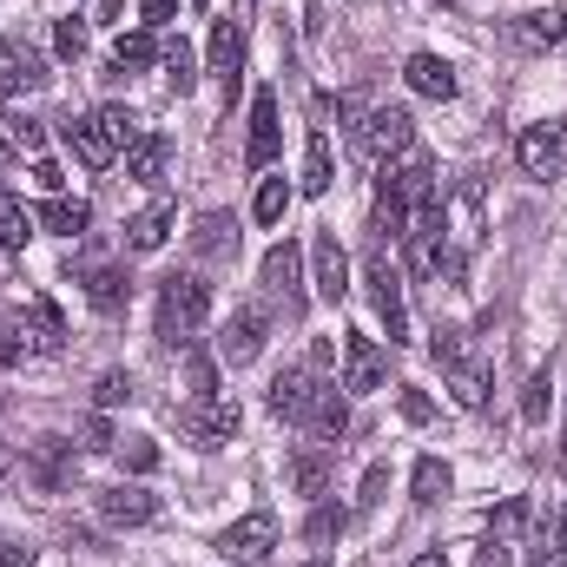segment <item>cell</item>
I'll return each mask as SVG.
<instances>
[{"mask_svg": "<svg viewBox=\"0 0 567 567\" xmlns=\"http://www.w3.org/2000/svg\"><path fill=\"white\" fill-rule=\"evenodd\" d=\"M205 323H212V284L192 278V271H178V278L158 284V337H165L172 350H192Z\"/></svg>", "mask_w": 567, "mask_h": 567, "instance_id": "6da1fadb", "label": "cell"}, {"mask_svg": "<svg viewBox=\"0 0 567 567\" xmlns=\"http://www.w3.org/2000/svg\"><path fill=\"white\" fill-rule=\"evenodd\" d=\"M435 363H442V383H449V396L462 403V410H482L488 403V390H495V370L468 350V337H455V330H435Z\"/></svg>", "mask_w": 567, "mask_h": 567, "instance_id": "7a4b0ae2", "label": "cell"}, {"mask_svg": "<svg viewBox=\"0 0 567 567\" xmlns=\"http://www.w3.org/2000/svg\"><path fill=\"white\" fill-rule=\"evenodd\" d=\"M363 284H370V303H377V317H383V330H390V350H403V343H410V303H403V271L390 265L383 245L363 258Z\"/></svg>", "mask_w": 567, "mask_h": 567, "instance_id": "3957f363", "label": "cell"}, {"mask_svg": "<svg viewBox=\"0 0 567 567\" xmlns=\"http://www.w3.org/2000/svg\"><path fill=\"white\" fill-rule=\"evenodd\" d=\"M350 140H357V158L383 165V158H396L403 145H416V120H410L403 106H370V113H363V126H357Z\"/></svg>", "mask_w": 567, "mask_h": 567, "instance_id": "277c9868", "label": "cell"}, {"mask_svg": "<svg viewBox=\"0 0 567 567\" xmlns=\"http://www.w3.org/2000/svg\"><path fill=\"white\" fill-rule=\"evenodd\" d=\"M515 165L528 172V178H561L567 172V120H542V126H522V140H515Z\"/></svg>", "mask_w": 567, "mask_h": 567, "instance_id": "5b68a950", "label": "cell"}, {"mask_svg": "<svg viewBox=\"0 0 567 567\" xmlns=\"http://www.w3.org/2000/svg\"><path fill=\"white\" fill-rule=\"evenodd\" d=\"M271 548H278V515H271V508H251V515H238V522L218 535V555L238 561V567H258Z\"/></svg>", "mask_w": 567, "mask_h": 567, "instance_id": "8992f818", "label": "cell"}, {"mask_svg": "<svg viewBox=\"0 0 567 567\" xmlns=\"http://www.w3.org/2000/svg\"><path fill=\"white\" fill-rule=\"evenodd\" d=\"M238 403L231 396H185V410H178V429L198 442V449H218V442H231L238 435Z\"/></svg>", "mask_w": 567, "mask_h": 567, "instance_id": "52a82bcc", "label": "cell"}, {"mask_svg": "<svg viewBox=\"0 0 567 567\" xmlns=\"http://www.w3.org/2000/svg\"><path fill=\"white\" fill-rule=\"evenodd\" d=\"M383 370H390L383 343L363 337V330H350V337H343V390H350V396H370V390H383Z\"/></svg>", "mask_w": 567, "mask_h": 567, "instance_id": "ba28073f", "label": "cell"}, {"mask_svg": "<svg viewBox=\"0 0 567 567\" xmlns=\"http://www.w3.org/2000/svg\"><path fill=\"white\" fill-rule=\"evenodd\" d=\"M93 508H100V522H113V528H145V522H158V495L140 488V482H113V488H100Z\"/></svg>", "mask_w": 567, "mask_h": 567, "instance_id": "9c48e42d", "label": "cell"}, {"mask_svg": "<svg viewBox=\"0 0 567 567\" xmlns=\"http://www.w3.org/2000/svg\"><path fill=\"white\" fill-rule=\"evenodd\" d=\"M265 290L278 297L290 317H303V251H297L290 238H278V245L265 251Z\"/></svg>", "mask_w": 567, "mask_h": 567, "instance_id": "30bf717a", "label": "cell"}, {"mask_svg": "<svg viewBox=\"0 0 567 567\" xmlns=\"http://www.w3.org/2000/svg\"><path fill=\"white\" fill-rule=\"evenodd\" d=\"M508 40H515L522 53H548V47H561V40H567V0L515 13V20H508Z\"/></svg>", "mask_w": 567, "mask_h": 567, "instance_id": "8fae6325", "label": "cell"}, {"mask_svg": "<svg viewBox=\"0 0 567 567\" xmlns=\"http://www.w3.org/2000/svg\"><path fill=\"white\" fill-rule=\"evenodd\" d=\"M265 330H271V317H265L258 303H238L231 323H225V337H218V357H225V363H251V357L265 350Z\"/></svg>", "mask_w": 567, "mask_h": 567, "instance_id": "7c38bea8", "label": "cell"}, {"mask_svg": "<svg viewBox=\"0 0 567 567\" xmlns=\"http://www.w3.org/2000/svg\"><path fill=\"white\" fill-rule=\"evenodd\" d=\"M278 145H284L278 93H258V100H251V140H245V165H251V172H265V165L278 158Z\"/></svg>", "mask_w": 567, "mask_h": 567, "instance_id": "4fadbf2b", "label": "cell"}, {"mask_svg": "<svg viewBox=\"0 0 567 567\" xmlns=\"http://www.w3.org/2000/svg\"><path fill=\"white\" fill-rule=\"evenodd\" d=\"M310 265H317V297H330V303L350 297V258H343L337 231H317L310 238Z\"/></svg>", "mask_w": 567, "mask_h": 567, "instance_id": "5bb4252c", "label": "cell"}, {"mask_svg": "<svg viewBox=\"0 0 567 567\" xmlns=\"http://www.w3.org/2000/svg\"><path fill=\"white\" fill-rule=\"evenodd\" d=\"M60 133H66V145H73V152H80V165H93V172H106V165H113V152H120V140L106 133V120H100V113L66 120Z\"/></svg>", "mask_w": 567, "mask_h": 567, "instance_id": "9a60e30c", "label": "cell"}, {"mask_svg": "<svg viewBox=\"0 0 567 567\" xmlns=\"http://www.w3.org/2000/svg\"><path fill=\"white\" fill-rule=\"evenodd\" d=\"M317 390H323V383L310 377V363H303V370H278V377H271V410L290 416V423H303L310 403H317Z\"/></svg>", "mask_w": 567, "mask_h": 567, "instance_id": "2e32d148", "label": "cell"}, {"mask_svg": "<svg viewBox=\"0 0 567 567\" xmlns=\"http://www.w3.org/2000/svg\"><path fill=\"white\" fill-rule=\"evenodd\" d=\"M290 488L297 495H323L330 488V442H297L290 449Z\"/></svg>", "mask_w": 567, "mask_h": 567, "instance_id": "e0dca14e", "label": "cell"}, {"mask_svg": "<svg viewBox=\"0 0 567 567\" xmlns=\"http://www.w3.org/2000/svg\"><path fill=\"white\" fill-rule=\"evenodd\" d=\"M172 225H178V205H172V198H152L140 218L126 225V251H158V245L172 238Z\"/></svg>", "mask_w": 567, "mask_h": 567, "instance_id": "ac0fdd59", "label": "cell"}, {"mask_svg": "<svg viewBox=\"0 0 567 567\" xmlns=\"http://www.w3.org/2000/svg\"><path fill=\"white\" fill-rule=\"evenodd\" d=\"M403 80H410V93H423V100H455V66H449L442 53H410Z\"/></svg>", "mask_w": 567, "mask_h": 567, "instance_id": "d6986e66", "label": "cell"}, {"mask_svg": "<svg viewBox=\"0 0 567 567\" xmlns=\"http://www.w3.org/2000/svg\"><path fill=\"white\" fill-rule=\"evenodd\" d=\"M165 158H172V140L145 126L140 140L126 145V178H133V185H158V178H165Z\"/></svg>", "mask_w": 567, "mask_h": 567, "instance_id": "ffe728a7", "label": "cell"}, {"mask_svg": "<svg viewBox=\"0 0 567 567\" xmlns=\"http://www.w3.org/2000/svg\"><path fill=\"white\" fill-rule=\"evenodd\" d=\"M212 73L238 93V73H245V27L238 20H218L212 27Z\"/></svg>", "mask_w": 567, "mask_h": 567, "instance_id": "44dd1931", "label": "cell"}, {"mask_svg": "<svg viewBox=\"0 0 567 567\" xmlns=\"http://www.w3.org/2000/svg\"><path fill=\"white\" fill-rule=\"evenodd\" d=\"M192 251H198V258H238V225H231L225 212H205L198 231H192Z\"/></svg>", "mask_w": 567, "mask_h": 567, "instance_id": "7402d4cb", "label": "cell"}, {"mask_svg": "<svg viewBox=\"0 0 567 567\" xmlns=\"http://www.w3.org/2000/svg\"><path fill=\"white\" fill-rule=\"evenodd\" d=\"M303 429H310L317 442H337V435L350 429V403L337 396V383H330V390H317V403H310V416H303Z\"/></svg>", "mask_w": 567, "mask_h": 567, "instance_id": "603a6c76", "label": "cell"}, {"mask_svg": "<svg viewBox=\"0 0 567 567\" xmlns=\"http://www.w3.org/2000/svg\"><path fill=\"white\" fill-rule=\"evenodd\" d=\"M158 66L172 73V86H178V100L198 86V53H192V40L185 33H172V40H158Z\"/></svg>", "mask_w": 567, "mask_h": 567, "instance_id": "cb8c5ba5", "label": "cell"}, {"mask_svg": "<svg viewBox=\"0 0 567 567\" xmlns=\"http://www.w3.org/2000/svg\"><path fill=\"white\" fill-rule=\"evenodd\" d=\"M20 337H27V350H60V343H66V323H60V310H53L47 297H33V303H27V330H20Z\"/></svg>", "mask_w": 567, "mask_h": 567, "instance_id": "d4e9b609", "label": "cell"}, {"mask_svg": "<svg viewBox=\"0 0 567 567\" xmlns=\"http://www.w3.org/2000/svg\"><path fill=\"white\" fill-rule=\"evenodd\" d=\"M297 185H303L310 198H323V192L337 185V165H330V140H323V133L303 140V178H297Z\"/></svg>", "mask_w": 567, "mask_h": 567, "instance_id": "484cf974", "label": "cell"}, {"mask_svg": "<svg viewBox=\"0 0 567 567\" xmlns=\"http://www.w3.org/2000/svg\"><path fill=\"white\" fill-rule=\"evenodd\" d=\"M449 488H455V475H449V462H442V455H423V462L410 468V495H416L423 508H435Z\"/></svg>", "mask_w": 567, "mask_h": 567, "instance_id": "4316f807", "label": "cell"}, {"mask_svg": "<svg viewBox=\"0 0 567 567\" xmlns=\"http://www.w3.org/2000/svg\"><path fill=\"white\" fill-rule=\"evenodd\" d=\"M40 225H47V231H60V238H80V231L93 225V212H86L80 198H60V192H53V198L40 205Z\"/></svg>", "mask_w": 567, "mask_h": 567, "instance_id": "83f0119b", "label": "cell"}, {"mask_svg": "<svg viewBox=\"0 0 567 567\" xmlns=\"http://www.w3.org/2000/svg\"><path fill=\"white\" fill-rule=\"evenodd\" d=\"M33 475H40L47 488H60V482L73 475V442H60V435H47V442H33Z\"/></svg>", "mask_w": 567, "mask_h": 567, "instance_id": "f1b7e54d", "label": "cell"}, {"mask_svg": "<svg viewBox=\"0 0 567 567\" xmlns=\"http://www.w3.org/2000/svg\"><path fill=\"white\" fill-rule=\"evenodd\" d=\"M152 60H158V33H152V27H140V33H120V47H113V66H120V73H126V66H133V73H145Z\"/></svg>", "mask_w": 567, "mask_h": 567, "instance_id": "f546056e", "label": "cell"}, {"mask_svg": "<svg viewBox=\"0 0 567 567\" xmlns=\"http://www.w3.org/2000/svg\"><path fill=\"white\" fill-rule=\"evenodd\" d=\"M80 284H86V297H93L100 310H120V303H126V278H120L113 265H86Z\"/></svg>", "mask_w": 567, "mask_h": 567, "instance_id": "4dcf8cb0", "label": "cell"}, {"mask_svg": "<svg viewBox=\"0 0 567 567\" xmlns=\"http://www.w3.org/2000/svg\"><path fill=\"white\" fill-rule=\"evenodd\" d=\"M27 238H33V212H27L13 192H0V245H7V251H20Z\"/></svg>", "mask_w": 567, "mask_h": 567, "instance_id": "1f68e13d", "label": "cell"}, {"mask_svg": "<svg viewBox=\"0 0 567 567\" xmlns=\"http://www.w3.org/2000/svg\"><path fill=\"white\" fill-rule=\"evenodd\" d=\"M522 528H535V508H528L522 495H508V502H502V508L488 515V535H495V542H515Z\"/></svg>", "mask_w": 567, "mask_h": 567, "instance_id": "d6a6232c", "label": "cell"}, {"mask_svg": "<svg viewBox=\"0 0 567 567\" xmlns=\"http://www.w3.org/2000/svg\"><path fill=\"white\" fill-rule=\"evenodd\" d=\"M251 212H258V225H284V212H290V185H284V178H265L258 198H251Z\"/></svg>", "mask_w": 567, "mask_h": 567, "instance_id": "836d02e7", "label": "cell"}, {"mask_svg": "<svg viewBox=\"0 0 567 567\" xmlns=\"http://www.w3.org/2000/svg\"><path fill=\"white\" fill-rule=\"evenodd\" d=\"M93 403H100V410H120V403H133V377H126V370H106V377L93 383Z\"/></svg>", "mask_w": 567, "mask_h": 567, "instance_id": "e575fe53", "label": "cell"}, {"mask_svg": "<svg viewBox=\"0 0 567 567\" xmlns=\"http://www.w3.org/2000/svg\"><path fill=\"white\" fill-rule=\"evenodd\" d=\"M548 403H555V383H548V377H528V390H522V423H548Z\"/></svg>", "mask_w": 567, "mask_h": 567, "instance_id": "d590c367", "label": "cell"}, {"mask_svg": "<svg viewBox=\"0 0 567 567\" xmlns=\"http://www.w3.org/2000/svg\"><path fill=\"white\" fill-rule=\"evenodd\" d=\"M0 140L13 145V152H33V158H40L47 133H40V120H0Z\"/></svg>", "mask_w": 567, "mask_h": 567, "instance_id": "8d00e7d4", "label": "cell"}, {"mask_svg": "<svg viewBox=\"0 0 567 567\" xmlns=\"http://www.w3.org/2000/svg\"><path fill=\"white\" fill-rule=\"evenodd\" d=\"M120 462H126L133 475H152V468H158V442H152V435H126V442H120Z\"/></svg>", "mask_w": 567, "mask_h": 567, "instance_id": "74e56055", "label": "cell"}, {"mask_svg": "<svg viewBox=\"0 0 567 567\" xmlns=\"http://www.w3.org/2000/svg\"><path fill=\"white\" fill-rule=\"evenodd\" d=\"M53 47H60L66 60H80V53H86V20H80V13H73V20H60V27H53Z\"/></svg>", "mask_w": 567, "mask_h": 567, "instance_id": "f35d334b", "label": "cell"}, {"mask_svg": "<svg viewBox=\"0 0 567 567\" xmlns=\"http://www.w3.org/2000/svg\"><path fill=\"white\" fill-rule=\"evenodd\" d=\"M185 396H218V370H212V357H192V370H185Z\"/></svg>", "mask_w": 567, "mask_h": 567, "instance_id": "ab89813d", "label": "cell"}, {"mask_svg": "<svg viewBox=\"0 0 567 567\" xmlns=\"http://www.w3.org/2000/svg\"><path fill=\"white\" fill-rule=\"evenodd\" d=\"M383 495H390V468H383V462H370V468H363V495H357V508L370 515Z\"/></svg>", "mask_w": 567, "mask_h": 567, "instance_id": "60d3db41", "label": "cell"}, {"mask_svg": "<svg viewBox=\"0 0 567 567\" xmlns=\"http://www.w3.org/2000/svg\"><path fill=\"white\" fill-rule=\"evenodd\" d=\"M47 73L40 66H0V100H13V93H33Z\"/></svg>", "mask_w": 567, "mask_h": 567, "instance_id": "b9f144b4", "label": "cell"}, {"mask_svg": "<svg viewBox=\"0 0 567 567\" xmlns=\"http://www.w3.org/2000/svg\"><path fill=\"white\" fill-rule=\"evenodd\" d=\"M100 120H106V133H113L120 145H133V140L145 133V126L133 120V113H126V106H100Z\"/></svg>", "mask_w": 567, "mask_h": 567, "instance_id": "7bdbcfd3", "label": "cell"}, {"mask_svg": "<svg viewBox=\"0 0 567 567\" xmlns=\"http://www.w3.org/2000/svg\"><path fill=\"white\" fill-rule=\"evenodd\" d=\"M343 528H350V515H343V508H317L303 535H310V542H330V535H343Z\"/></svg>", "mask_w": 567, "mask_h": 567, "instance_id": "ee69618b", "label": "cell"}, {"mask_svg": "<svg viewBox=\"0 0 567 567\" xmlns=\"http://www.w3.org/2000/svg\"><path fill=\"white\" fill-rule=\"evenodd\" d=\"M396 410H403V423H416V429H423L429 416H435V403H429L423 390H403V396H396Z\"/></svg>", "mask_w": 567, "mask_h": 567, "instance_id": "f6af8a7d", "label": "cell"}, {"mask_svg": "<svg viewBox=\"0 0 567 567\" xmlns=\"http://www.w3.org/2000/svg\"><path fill=\"white\" fill-rule=\"evenodd\" d=\"M475 567H508V542H495V535H488V542L475 548Z\"/></svg>", "mask_w": 567, "mask_h": 567, "instance_id": "bcb514c9", "label": "cell"}, {"mask_svg": "<svg viewBox=\"0 0 567 567\" xmlns=\"http://www.w3.org/2000/svg\"><path fill=\"white\" fill-rule=\"evenodd\" d=\"M0 567H33V548L27 542H0Z\"/></svg>", "mask_w": 567, "mask_h": 567, "instance_id": "7dc6e473", "label": "cell"}, {"mask_svg": "<svg viewBox=\"0 0 567 567\" xmlns=\"http://www.w3.org/2000/svg\"><path fill=\"white\" fill-rule=\"evenodd\" d=\"M172 13H178V0H145V27H152V33H158Z\"/></svg>", "mask_w": 567, "mask_h": 567, "instance_id": "c3c4849f", "label": "cell"}, {"mask_svg": "<svg viewBox=\"0 0 567 567\" xmlns=\"http://www.w3.org/2000/svg\"><path fill=\"white\" fill-rule=\"evenodd\" d=\"M33 178H40V185H47V192H60V185H66V178H60V165H53V158H33Z\"/></svg>", "mask_w": 567, "mask_h": 567, "instance_id": "681fc988", "label": "cell"}, {"mask_svg": "<svg viewBox=\"0 0 567 567\" xmlns=\"http://www.w3.org/2000/svg\"><path fill=\"white\" fill-rule=\"evenodd\" d=\"M330 363H337V343H330V337H317V343H310V370H330Z\"/></svg>", "mask_w": 567, "mask_h": 567, "instance_id": "f907efd6", "label": "cell"}, {"mask_svg": "<svg viewBox=\"0 0 567 567\" xmlns=\"http://www.w3.org/2000/svg\"><path fill=\"white\" fill-rule=\"evenodd\" d=\"M86 449H120V442H113V429L106 423H86Z\"/></svg>", "mask_w": 567, "mask_h": 567, "instance_id": "816d5d0a", "label": "cell"}, {"mask_svg": "<svg viewBox=\"0 0 567 567\" xmlns=\"http://www.w3.org/2000/svg\"><path fill=\"white\" fill-rule=\"evenodd\" d=\"M555 555H561V561H567V508H561V515H555Z\"/></svg>", "mask_w": 567, "mask_h": 567, "instance_id": "f5cc1de1", "label": "cell"}, {"mask_svg": "<svg viewBox=\"0 0 567 567\" xmlns=\"http://www.w3.org/2000/svg\"><path fill=\"white\" fill-rule=\"evenodd\" d=\"M410 567H449V555H442V548H429V555H416Z\"/></svg>", "mask_w": 567, "mask_h": 567, "instance_id": "db71d44e", "label": "cell"}, {"mask_svg": "<svg viewBox=\"0 0 567 567\" xmlns=\"http://www.w3.org/2000/svg\"><path fill=\"white\" fill-rule=\"evenodd\" d=\"M555 468L567 475V429H561V449H555Z\"/></svg>", "mask_w": 567, "mask_h": 567, "instance_id": "11a10c76", "label": "cell"}, {"mask_svg": "<svg viewBox=\"0 0 567 567\" xmlns=\"http://www.w3.org/2000/svg\"><path fill=\"white\" fill-rule=\"evenodd\" d=\"M303 567H330V561H303Z\"/></svg>", "mask_w": 567, "mask_h": 567, "instance_id": "9f6ffc18", "label": "cell"}, {"mask_svg": "<svg viewBox=\"0 0 567 567\" xmlns=\"http://www.w3.org/2000/svg\"><path fill=\"white\" fill-rule=\"evenodd\" d=\"M0 468H7V455H0Z\"/></svg>", "mask_w": 567, "mask_h": 567, "instance_id": "6f0895ef", "label": "cell"}, {"mask_svg": "<svg viewBox=\"0 0 567 567\" xmlns=\"http://www.w3.org/2000/svg\"><path fill=\"white\" fill-rule=\"evenodd\" d=\"M449 7H455V0H449Z\"/></svg>", "mask_w": 567, "mask_h": 567, "instance_id": "680465c9", "label": "cell"}]
</instances>
